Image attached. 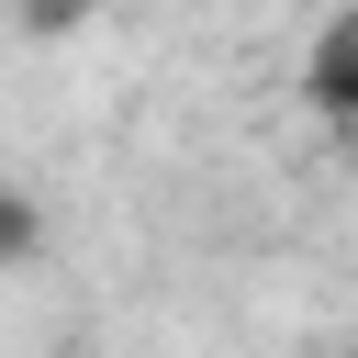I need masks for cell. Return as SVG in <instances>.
Returning a JSON list of instances; mask_svg holds the SVG:
<instances>
[{"label": "cell", "mask_w": 358, "mask_h": 358, "mask_svg": "<svg viewBox=\"0 0 358 358\" xmlns=\"http://www.w3.org/2000/svg\"><path fill=\"white\" fill-rule=\"evenodd\" d=\"M45 257V201L22 179H0V268H34Z\"/></svg>", "instance_id": "obj_2"}, {"label": "cell", "mask_w": 358, "mask_h": 358, "mask_svg": "<svg viewBox=\"0 0 358 358\" xmlns=\"http://www.w3.org/2000/svg\"><path fill=\"white\" fill-rule=\"evenodd\" d=\"M302 112H324V123H358V0L313 34V56H302Z\"/></svg>", "instance_id": "obj_1"}]
</instances>
